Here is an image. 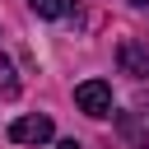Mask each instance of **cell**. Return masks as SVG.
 <instances>
[{
	"instance_id": "cell-1",
	"label": "cell",
	"mask_w": 149,
	"mask_h": 149,
	"mask_svg": "<svg viewBox=\"0 0 149 149\" xmlns=\"http://www.w3.org/2000/svg\"><path fill=\"white\" fill-rule=\"evenodd\" d=\"M74 102H79L84 116H112V84H102V79H84V84L74 88Z\"/></svg>"
},
{
	"instance_id": "cell-2",
	"label": "cell",
	"mask_w": 149,
	"mask_h": 149,
	"mask_svg": "<svg viewBox=\"0 0 149 149\" xmlns=\"http://www.w3.org/2000/svg\"><path fill=\"white\" fill-rule=\"evenodd\" d=\"M9 140L14 144H42V140H51V116H19L9 126Z\"/></svg>"
},
{
	"instance_id": "cell-3",
	"label": "cell",
	"mask_w": 149,
	"mask_h": 149,
	"mask_svg": "<svg viewBox=\"0 0 149 149\" xmlns=\"http://www.w3.org/2000/svg\"><path fill=\"white\" fill-rule=\"evenodd\" d=\"M116 61H121V70H126V74H135V79H144V74H149V47H144V42H135V37H126V42L116 47Z\"/></svg>"
},
{
	"instance_id": "cell-4",
	"label": "cell",
	"mask_w": 149,
	"mask_h": 149,
	"mask_svg": "<svg viewBox=\"0 0 149 149\" xmlns=\"http://www.w3.org/2000/svg\"><path fill=\"white\" fill-rule=\"evenodd\" d=\"M116 126L126 130V140H130L135 149H149V130H144V126H140V121H135L130 112H116Z\"/></svg>"
},
{
	"instance_id": "cell-5",
	"label": "cell",
	"mask_w": 149,
	"mask_h": 149,
	"mask_svg": "<svg viewBox=\"0 0 149 149\" xmlns=\"http://www.w3.org/2000/svg\"><path fill=\"white\" fill-rule=\"evenodd\" d=\"M33 5V14H42V19H61L65 9H70V0H28Z\"/></svg>"
},
{
	"instance_id": "cell-6",
	"label": "cell",
	"mask_w": 149,
	"mask_h": 149,
	"mask_svg": "<svg viewBox=\"0 0 149 149\" xmlns=\"http://www.w3.org/2000/svg\"><path fill=\"white\" fill-rule=\"evenodd\" d=\"M0 93H5V98H14V93H19V79H14V65H9L5 56H0Z\"/></svg>"
},
{
	"instance_id": "cell-7",
	"label": "cell",
	"mask_w": 149,
	"mask_h": 149,
	"mask_svg": "<svg viewBox=\"0 0 149 149\" xmlns=\"http://www.w3.org/2000/svg\"><path fill=\"white\" fill-rule=\"evenodd\" d=\"M56 149H84V144H79V140H61Z\"/></svg>"
},
{
	"instance_id": "cell-8",
	"label": "cell",
	"mask_w": 149,
	"mask_h": 149,
	"mask_svg": "<svg viewBox=\"0 0 149 149\" xmlns=\"http://www.w3.org/2000/svg\"><path fill=\"white\" fill-rule=\"evenodd\" d=\"M130 5H140V9H144V5H149V0H130Z\"/></svg>"
}]
</instances>
